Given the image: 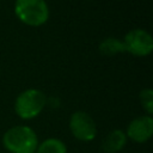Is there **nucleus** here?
<instances>
[{
    "label": "nucleus",
    "mask_w": 153,
    "mask_h": 153,
    "mask_svg": "<svg viewBox=\"0 0 153 153\" xmlns=\"http://www.w3.org/2000/svg\"><path fill=\"white\" fill-rule=\"evenodd\" d=\"M140 102L146 112L151 116L153 114V91L151 88H143L140 92Z\"/></svg>",
    "instance_id": "obj_10"
},
{
    "label": "nucleus",
    "mask_w": 153,
    "mask_h": 153,
    "mask_svg": "<svg viewBox=\"0 0 153 153\" xmlns=\"http://www.w3.org/2000/svg\"><path fill=\"white\" fill-rule=\"evenodd\" d=\"M127 139L134 142L143 143L151 139L153 135V118L149 115L139 116L134 118L127 127L126 131Z\"/></svg>",
    "instance_id": "obj_6"
},
{
    "label": "nucleus",
    "mask_w": 153,
    "mask_h": 153,
    "mask_svg": "<svg viewBox=\"0 0 153 153\" xmlns=\"http://www.w3.org/2000/svg\"><path fill=\"white\" fill-rule=\"evenodd\" d=\"M37 153H67V147L63 141L56 137H49L42 141L36 149Z\"/></svg>",
    "instance_id": "obj_9"
},
{
    "label": "nucleus",
    "mask_w": 153,
    "mask_h": 153,
    "mask_svg": "<svg viewBox=\"0 0 153 153\" xmlns=\"http://www.w3.org/2000/svg\"><path fill=\"white\" fill-rule=\"evenodd\" d=\"M14 13L17 18L29 26H41L49 18L45 0H16Z\"/></svg>",
    "instance_id": "obj_2"
},
{
    "label": "nucleus",
    "mask_w": 153,
    "mask_h": 153,
    "mask_svg": "<svg viewBox=\"0 0 153 153\" xmlns=\"http://www.w3.org/2000/svg\"><path fill=\"white\" fill-rule=\"evenodd\" d=\"M4 147L11 153H35L38 139L35 130L27 126H14L2 136Z\"/></svg>",
    "instance_id": "obj_1"
},
{
    "label": "nucleus",
    "mask_w": 153,
    "mask_h": 153,
    "mask_svg": "<svg viewBox=\"0 0 153 153\" xmlns=\"http://www.w3.org/2000/svg\"><path fill=\"white\" fill-rule=\"evenodd\" d=\"M69 129L79 141H92L97 135V128L93 118L85 111H75L69 118Z\"/></svg>",
    "instance_id": "obj_5"
},
{
    "label": "nucleus",
    "mask_w": 153,
    "mask_h": 153,
    "mask_svg": "<svg viewBox=\"0 0 153 153\" xmlns=\"http://www.w3.org/2000/svg\"><path fill=\"white\" fill-rule=\"evenodd\" d=\"M127 135L122 129H114L104 139L102 148L106 153H117L127 143Z\"/></svg>",
    "instance_id": "obj_7"
},
{
    "label": "nucleus",
    "mask_w": 153,
    "mask_h": 153,
    "mask_svg": "<svg viewBox=\"0 0 153 153\" xmlns=\"http://www.w3.org/2000/svg\"><path fill=\"white\" fill-rule=\"evenodd\" d=\"M99 51L102 55L114 56L120 53H126V45L123 43V39L108 37L99 43Z\"/></svg>",
    "instance_id": "obj_8"
},
{
    "label": "nucleus",
    "mask_w": 153,
    "mask_h": 153,
    "mask_svg": "<svg viewBox=\"0 0 153 153\" xmlns=\"http://www.w3.org/2000/svg\"><path fill=\"white\" fill-rule=\"evenodd\" d=\"M126 51L134 56H147L153 50V38L143 29L130 30L123 39Z\"/></svg>",
    "instance_id": "obj_4"
},
{
    "label": "nucleus",
    "mask_w": 153,
    "mask_h": 153,
    "mask_svg": "<svg viewBox=\"0 0 153 153\" xmlns=\"http://www.w3.org/2000/svg\"><path fill=\"white\" fill-rule=\"evenodd\" d=\"M45 103L47 98L42 91L37 88H27L17 97L14 110L20 118L31 120L42 112Z\"/></svg>",
    "instance_id": "obj_3"
}]
</instances>
